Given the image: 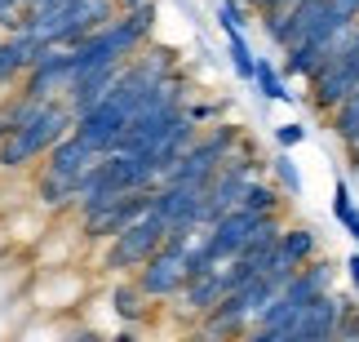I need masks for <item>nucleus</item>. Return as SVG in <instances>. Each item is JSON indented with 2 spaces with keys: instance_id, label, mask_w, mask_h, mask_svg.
I'll return each instance as SVG.
<instances>
[{
  "instance_id": "f257e3e1",
  "label": "nucleus",
  "mask_w": 359,
  "mask_h": 342,
  "mask_svg": "<svg viewBox=\"0 0 359 342\" xmlns=\"http://www.w3.org/2000/svg\"><path fill=\"white\" fill-rule=\"evenodd\" d=\"M72 129H76V112L67 107V98H49L32 120H27V125H18L5 143H0V173L36 169L40 160H45L49 147L58 143L62 133H72Z\"/></svg>"
},
{
  "instance_id": "f03ea898",
  "label": "nucleus",
  "mask_w": 359,
  "mask_h": 342,
  "mask_svg": "<svg viewBox=\"0 0 359 342\" xmlns=\"http://www.w3.org/2000/svg\"><path fill=\"white\" fill-rule=\"evenodd\" d=\"M164 236H169V223H164L156 209H147L142 218H133L124 231H116L111 240L93 244L89 254H98V271L107 280H111V276H133V271L164 244Z\"/></svg>"
},
{
  "instance_id": "7ed1b4c3",
  "label": "nucleus",
  "mask_w": 359,
  "mask_h": 342,
  "mask_svg": "<svg viewBox=\"0 0 359 342\" xmlns=\"http://www.w3.org/2000/svg\"><path fill=\"white\" fill-rule=\"evenodd\" d=\"M116 0H67L58 9H45V13H27L22 27L36 32L45 45H80L89 32H98L116 18Z\"/></svg>"
},
{
  "instance_id": "20e7f679",
  "label": "nucleus",
  "mask_w": 359,
  "mask_h": 342,
  "mask_svg": "<svg viewBox=\"0 0 359 342\" xmlns=\"http://www.w3.org/2000/svg\"><path fill=\"white\" fill-rule=\"evenodd\" d=\"M89 294H93V280H89V271H80V263L36 267L32 284H27V298H32L36 316H76Z\"/></svg>"
},
{
  "instance_id": "39448f33",
  "label": "nucleus",
  "mask_w": 359,
  "mask_h": 342,
  "mask_svg": "<svg viewBox=\"0 0 359 342\" xmlns=\"http://www.w3.org/2000/svg\"><path fill=\"white\" fill-rule=\"evenodd\" d=\"M191 240H196V236L169 231L160 249L133 271V280L142 284V294L151 298V303H169V298L187 284V244H191Z\"/></svg>"
},
{
  "instance_id": "423d86ee",
  "label": "nucleus",
  "mask_w": 359,
  "mask_h": 342,
  "mask_svg": "<svg viewBox=\"0 0 359 342\" xmlns=\"http://www.w3.org/2000/svg\"><path fill=\"white\" fill-rule=\"evenodd\" d=\"M355 303H359L355 289H351V294H346V289H328V294H320V298H311V303L297 311V320L288 324L284 342H333L341 316H346Z\"/></svg>"
},
{
  "instance_id": "0eeeda50",
  "label": "nucleus",
  "mask_w": 359,
  "mask_h": 342,
  "mask_svg": "<svg viewBox=\"0 0 359 342\" xmlns=\"http://www.w3.org/2000/svg\"><path fill=\"white\" fill-rule=\"evenodd\" d=\"M271 213H253V209H244V204H236V209H226L217 223H209L200 231V244L209 249L213 263H226V258H236L248 240L257 236V227L266 223Z\"/></svg>"
},
{
  "instance_id": "6e6552de",
  "label": "nucleus",
  "mask_w": 359,
  "mask_h": 342,
  "mask_svg": "<svg viewBox=\"0 0 359 342\" xmlns=\"http://www.w3.org/2000/svg\"><path fill=\"white\" fill-rule=\"evenodd\" d=\"M76 67H72V45H45L40 49V58L27 67L18 93L27 98H62L67 85H72Z\"/></svg>"
},
{
  "instance_id": "1a4fd4ad",
  "label": "nucleus",
  "mask_w": 359,
  "mask_h": 342,
  "mask_svg": "<svg viewBox=\"0 0 359 342\" xmlns=\"http://www.w3.org/2000/svg\"><path fill=\"white\" fill-rule=\"evenodd\" d=\"M320 254H324V236L311 223H284L280 240H275V254H271V263H266V276H275V280L284 284L297 267H306L311 258H320Z\"/></svg>"
},
{
  "instance_id": "9d476101",
  "label": "nucleus",
  "mask_w": 359,
  "mask_h": 342,
  "mask_svg": "<svg viewBox=\"0 0 359 342\" xmlns=\"http://www.w3.org/2000/svg\"><path fill=\"white\" fill-rule=\"evenodd\" d=\"M222 298H226V280H222V263H217V267L204 271V276H191L164 307H169L182 324H191V329H196V324L209 316V311L222 303Z\"/></svg>"
},
{
  "instance_id": "9b49d317",
  "label": "nucleus",
  "mask_w": 359,
  "mask_h": 342,
  "mask_svg": "<svg viewBox=\"0 0 359 342\" xmlns=\"http://www.w3.org/2000/svg\"><path fill=\"white\" fill-rule=\"evenodd\" d=\"M40 49H45V40H40L36 32H27V27H18V32H0V89H18L27 67L40 58Z\"/></svg>"
},
{
  "instance_id": "f8f14e48",
  "label": "nucleus",
  "mask_w": 359,
  "mask_h": 342,
  "mask_svg": "<svg viewBox=\"0 0 359 342\" xmlns=\"http://www.w3.org/2000/svg\"><path fill=\"white\" fill-rule=\"evenodd\" d=\"M98 160H102V156L93 152V147L72 129V133H62V138L49 147L45 160H40L36 169H49V173H58V178H72V183H80V178H85L93 165H98Z\"/></svg>"
},
{
  "instance_id": "ddd939ff",
  "label": "nucleus",
  "mask_w": 359,
  "mask_h": 342,
  "mask_svg": "<svg viewBox=\"0 0 359 342\" xmlns=\"http://www.w3.org/2000/svg\"><path fill=\"white\" fill-rule=\"evenodd\" d=\"M120 72H124V63H107V67H93V72H80V76H72V85H67V107H72L76 116H85L89 107H98L107 93L116 89V80H120Z\"/></svg>"
},
{
  "instance_id": "4468645a",
  "label": "nucleus",
  "mask_w": 359,
  "mask_h": 342,
  "mask_svg": "<svg viewBox=\"0 0 359 342\" xmlns=\"http://www.w3.org/2000/svg\"><path fill=\"white\" fill-rule=\"evenodd\" d=\"M107 303H111V316L120 324H147L151 307H156L133 276H111V284H107Z\"/></svg>"
},
{
  "instance_id": "2eb2a0df",
  "label": "nucleus",
  "mask_w": 359,
  "mask_h": 342,
  "mask_svg": "<svg viewBox=\"0 0 359 342\" xmlns=\"http://www.w3.org/2000/svg\"><path fill=\"white\" fill-rule=\"evenodd\" d=\"M324 125H328V133H333V138L341 143V152L359 143V89L346 93V98H341L333 112L324 116Z\"/></svg>"
},
{
  "instance_id": "dca6fc26",
  "label": "nucleus",
  "mask_w": 359,
  "mask_h": 342,
  "mask_svg": "<svg viewBox=\"0 0 359 342\" xmlns=\"http://www.w3.org/2000/svg\"><path fill=\"white\" fill-rule=\"evenodd\" d=\"M253 89H257V98H262V103H297V93H288V76H284V67H275V58H257Z\"/></svg>"
},
{
  "instance_id": "f3484780",
  "label": "nucleus",
  "mask_w": 359,
  "mask_h": 342,
  "mask_svg": "<svg viewBox=\"0 0 359 342\" xmlns=\"http://www.w3.org/2000/svg\"><path fill=\"white\" fill-rule=\"evenodd\" d=\"M240 204L244 209H253V213H284V204H288V196L280 191V183L275 178H253V183L244 187V196H240Z\"/></svg>"
},
{
  "instance_id": "a211bd4d",
  "label": "nucleus",
  "mask_w": 359,
  "mask_h": 342,
  "mask_svg": "<svg viewBox=\"0 0 359 342\" xmlns=\"http://www.w3.org/2000/svg\"><path fill=\"white\" fill-rule=\"evenodd\" d=\"M226 36V58H231V72H236L240 80H248L253 85V72H257V53L253 45H248L244 32H222Z\"/></svg>"
},
{
  "instance_id": "6ab92c4d",
  "label": "nucleus",
  "mask_w": 359,
  "mask_h": 342,
  "mask_svg": "<svg viewBox=\"0 0 359 342\" xmlns=\"http://www.w3.org/2000/svg\"><path fill=\"white\" fill-rule=\"evenodd\" d=\"M271 178H275V183H280V191H284L288 200H297L302 191H306V183H302V169L293 165V156H288L284 147H280V156L271 160Z\"/></svg>"
},
{
  "instance_id": "aec40b11",
  "label": "nucleus",
  "mask_w": 359,
  "mask_h": 342,
  "mask_svg": "<svg viewBox=\"0 0 359 342\" xmlns=\"http://www.w3.org/2000/svg\"><path fill=\"white\" fill-rule=\"evenodd\" d=\"M213 18L222 32H244L248 18H253V9L244 5V0H213Z\"/></svg>"
},
{
  "instance_id": "412c9836",
  "label": "nucleus",
  "mask_w": 359,
  "mask_h": 342,
  "mask_svg": "<svg viewBox=\"0 0 359 342\" xmlns=\"http://www.w3.org/2000/svg\"><path fill=\"white\" fill-rule=\"evenodd\" d=\"M311 138V129L302 125V120H288V125H275V147H284V152H293Z\"/></svg>"
},
{
  "instance_id": "4be33fe9",
  "label": "nucleus",
  "mask_w": 359,
  "mask_h": 342,
  "mask_svg": "<svg viewBox=\"0 0 359 342\" xmlns=\"http://www.w3.org/2000/svg\"><path fill=\"white\" fill-rule=\"evenodd\" d=\"M341 271H346V280H351V289L359 294V249L346 258V263H341Z\"/></svg>"
},
{
  "instance_id": "5701e85b",
  "label": "nucleus",
  "mask_w": 359,
  "mask_h": 342,
  "mask_svg": "<svg viewBox=\"0 0 359 342\" xmlns=\"http://www.w3.org/2000/svg\"><path fill=\"white\" fill-rule=\"evenodd\" d=\"M137 5H147V0H116V9L124 13V9H137Z\"/></svg>"
},
{
  "instance_id": "b1692460",
  "label": "nucleus",
  "mask_w": 359,
  "mask_h": 342,
  "mask_svg": "<svg viewBox=\"0 0 359 342\" xmlns=\"http://www.w3.org/2000/svg\"><path fill=\"white\" fill-rule=\"evenodd\" d=\"M244 5H248V9H253V18H257V13H262V9H266V0H244Z\"/></svg>"
},
{
  "instance_id": "393cba45",
  "label": "nucleus",
  "mask_w": 359,
  "mask_h": 342,
  "mask_svg": "<svg viewBox=\"0 0 359 342\" xmlns=\"http://www.w3.org/2000/svg\"><path fill=\"white\" fill-rule=\"evenodd\" d=\"M5 249H13V244H9V236H5V223H0V254H5Z\"/></svg>"
},
{
  "instance_id": "a878e982",
  "label": "nucleus",
  "mask_w": 359,
  "mask_h": 342,
  "mask_svg": "<svg viewBox=\"0 0 359 342\" xmlns=\"http://www.w3.org/2000/svg\"><path fill=\"white\" fill-rule=\"evenodd\" d=\"M355 196H359V173H355Z\"/></svg>"
}]
</instances>
